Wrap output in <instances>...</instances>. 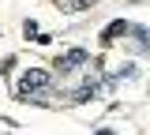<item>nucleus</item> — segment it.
<instances>
[{
    "label": "nucleus",
    "instance_id": "1",
    "mask_svg": "<svg viewBox=\"0 0 150 135\" xmlns=\"http://www.w3.org/2000/svg\"><path fill=\"white\" fill-rule=\"evenodd\" d=\"M53 90V79L49 71H41V68H30L23 83H19V98H34V101H45V94Z\"/></svg>",
    "mask_w": 150,
    "mask_h": 135
},
{
    "label": "nucleus",
    "instance_id": "2",
    "mask_svg": "<svg viewBox=\"0 0 150 135\" xmlns=\"http://www.w3.org/2000/svg\"><path fill=\"white\" fill-rule=\"evenodd\" d=\"M86 60H90V49H71L68 57H60V60H56V75H68L71 68L86 64Z\"/></svg>",
    "mask_w": 150,
    "mask_h": 135
},
{
    "label": "nucleus",
    "instance_id": "3",
    "mask_svg": "<svg viewBox=\"0 0 150 135\" xmlns=\"http://www.w3.org/2000/svg\"><path fill=\"white\" fill-rule=\"evenodd\" d=\"M116 34H128V23H120V19H116L109 30H105V38H116Z\"/></svg>",
    "mask_w": 150,
    "mask_h": 135
}]
</instances>
